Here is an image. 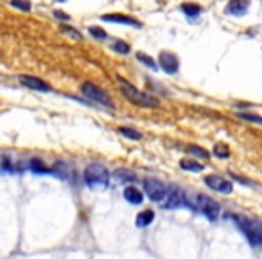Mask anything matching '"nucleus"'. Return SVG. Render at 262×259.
I'll list each match as a JSON object with an SVG mask.
<instances>
[{
    "instance_id": "obj_1",
    "label": "nucleus",
    "mask_w": 262,
    "mask_h": 259,
    "mask_svg": "<svg viewBox=\"0 0 262 259\" xmlns=\"http://www.w3.org/2000/svg\"><path fill=\"white\" fill-rule=\"evenodd\" d=\"M119 83H121L122 95H124L126 99L131 101V103L138 104V106H144V108H156V106H158V101H156L155 97H151V95L140 92L138 88H135L131 83L124 81L122 78H119Z\"/></svg>"
},
{
    "instance_id": "obj_2",
    "label": "nucleus",
    "mask_w": 262,
    "mask_h": 259,
    "mask_svg": "<svg viewBox=\"0 0 262 259\" xmlns=\"http://www.w3.org/2000/svg\"><path fill=\"white\" fill-rule=\"evenodd\" d=\"M85 182L94 189H106L110 182V173L103 164H90L85 169Z\"/></svg>"
},
{
    "instance_id": "obj_3",
    "label": "nucleus",
    "mask_w": 262,
    "mask_h": 259,
    "mask_svg": "<svg viewBox=\"0 0 262 259\" xmlns=\"http://www.w3.org/2000/svg\"><path fill=\"white\" fill-rule=\"evenodd\" d=\"M233 221L241 227L242 234L248 237V241L253 246L262 245V223L257 220H249V218H239V216L232 214Z\"/></svg>"
},
{
    "instance_id": "obj_4",
    "label": "nucleus",
    "mask_w": 262,
    "mask_h": 259,
    "mask_svg": "<svg viewBox=\"0 0 262 259\" xmlns=\"http://www.w3.org/2000/svg\"><path fill=\"white\" fill-rule=\"evenodd\" d=\"M144 191H146V194L153 202L163 203V200H165V196L169 193V187L158 178H146L144 180Z\"/></svg>"
},
{
    "instance_id": "obj_5",
    "label": "nucleus",
    "mask_w": 262,
    "mask_h": 259,
    "mask_svg": "<svg viewBox=\"0 0 262 259\" xmlns=\"http://www.w3.org/2000/svg\"><path fill=\"white\" fill-rule=\"evenodd\" d=\"M81 90H83V95H85L86 99L94 101V103H97V104H103V106H106V108L113 106L110 95H108L103 88H99L97 85H94V83H85Z\"/></svg>"
},
{
    "instance_id": "obj_6",
    "label": "nucleus",
    "mask_w": 262,
    "mask_h": 259,
    "mask_svg": "<svg viewBox=\"0 0 262 259\" xmlns=\"http://www.w3.org/2000/svg\"><path fill=\"white\" fill-rule=\"evenodd\" d=\"M196 207L210 221H215L217 216H219V205H217V202L212 200L210 196H206V194H198L196 196Z\"/></svg>"
},
{
    "instance_id": "obj_7",
    "label": "nucleus",
    "mask_w": 262,
    "mask_h": 259,
    "mask_svg": "<svg viewBox=\"0 0 262 259\" xmlns=\"http://www.w3.org/2000/svg\"><path fill=\"white\" fill-rule=\"evenodd\" d=\"M187 205H189V203H187V196H185L183 191L176 186L169 187V193H167V196H165V200H163L162 207L163 209H180V207H187Z\"/></svg>"
},
{
    "instance_id": "obj_8",
    "label": "nucleus",
    "mask_w": 262,
    "mask_h": 259,
    "mask_svg": "<svg viewBox=\"0 0 262 259\" xmlns=\"http://www.w3.org/2000/svg\"><path fill=\"white\" fill-rule=\"evenodd\" d=\"M205 184L210 187V189L217 191V193H221V194H230L233 191L232 182L224 180V178L219 177V175H208V177H205Z\"/></svg>"
},
{
    "instance_id": "obj_9",
    "label": "nucleus",
    "mask_w": 262,
    "mask_h": 259,
    "mask_svg": "<svg viewBox=\"0 0 262 259\" xmlns=\"http://www.w3.org/2000/svg\"><path fill=\"white\" fill-rule=\"evenodd\" d=\"M158 65L162 67V70H165L167 74H176L178 69H180V61H178V56L174 54V52H169V51L160 52Z\"/></svg>"
},
{
    "instance_id": "obj_10",
    "label": "nucleus",
    "mask_w": 262,
    "mask_h": 259,
    "mask_svg": "<svg viewBox=\"0 0 262 259\" xmlns=\"http://www.w3.org/2000/svg\"><path fill=\"white\" fill-rule=\"evenodd\" d=\"M249 9V0H230L224 8V13L230 17H242L248 13Z\"/></svg>"
},
{
    "instance_id": "obj_11",
    "label": "nucleus",
    "mask_w": 262,
    "mask_h": 259,
    "mask_svg": "<svg viewBox=\"0 0 262 259\" xmlns=\"http://www.w3.org/2000/svg\"><path fill=\"white\" fill-rule=\"evenodd\" d=\"M18 81H20L24 86H27V88H31V90H38V92L51 90V86H49L47 83L42 81V79H38V78H35V76H20Z\"/></svg>"
},
{
    "instance_id": "obj_12",
    "label": "nucleus",
    "mask_w": 262,
    "mask_h": 259,
    "mask_svg": "<svg viewBox=\"0 0 262 259\" xmlns=\"http://www.w3.org/2000/svg\"><path fill=\"white\" fill-rule=\"evenodd\" d=\"M104 22H115V24H126V26H133V27H140V22L135 20V18L128 17V15H104L103 17Z\"/></svg>"
},
{
    "instance_id": "obj_13",
    "label": "nucleus",
    "mask_w": 262,
    "mask_h": 259,
    "mask_svg": "<svg viewBox=\"0 0 262 259\" xmlns=\"http://www.w3.org/2000/svg\"><path fill=\"white\" fill-rule=\"evenodd\" d=\"M124 198L128 200V202L138 205V203H142V200H144V194H142L137 187H126L124 189Z\"/></svg>"
},
{
    "instance_id": "obj_14",
    "label": "nucleus",
    "mask_w": 262,
    "mask_h": 259,
    "mask_svg": "<svg viewBox=\"0 0 262 259\" xmlns=\"http://www.w3.org/2000/svg\"><path fill=\"white\" fill-rule=\"evenodd\" d=\"M155 220V212L151 211V209H146V211H142V212H138V216H137V227H147V225L151 223V221Z\"/></svg>"
},
{
    "instance_id": "obj_15",
    "label": "nucleus",
    "mask_w": 262,
    "mask_h": 259,
    "mask_svg": "<svg viewBox=\"0 0 262 259\" xmlns=\"http://www.w3.org/2000/svg\"><path fill=\"white\" fill-rule=\"evenodd\" d=\"M180 168L181 169H187V171L198 173V171H201V169H203V164H199V162H194V160H181Z\"/></svg>"
},
{
    "instance_id": "obj_16",
    "label": "nucleus",
    "mask_w": 262,
    "mask_h": 259,
    "mask_svg": "<svg viewBox=\"0 0 262 259\" xmlns=\"http://www.w3.org/2000/svg\"><path fill=\"white\" fill-rule=\"evenodd\" d=\"M119 134L124 135L126 139H131V141H140V139H142L140 132H135L133 128H124V126H122V128H119Z\"/></svg>"
},
{
    "instance_id": "obj_17",
    "label": "nucleus",
    "mask_w": 262,
    "mask_h": 259,
    "mask_svg": "<svg viewBox=\"0 0 262 259\" xmlns=\"http://www.w3.org/2000/svg\"><path fill=\"white\" fill-rule=\"evenodd\" d=\"M214 153H215V157L217 159H228L230 157V150H228V146L226 144H223V143H217L214 146Z\"/></svg>"
},
{
    "instance_id": "obj_18",
    "label": "nucleus",
    "mask_w": 262,
    "mask_h": 259,
    "mask_svg": "<svg viewBox=\"0 0 262 259\" xmlns=\"http://www.w3.org/2000/svg\"><path fill=\"white\" fill-rule=\"evenodd\" d=\"M181 9H183V13H187L189 17H198V15H201V8L196 4H183Z\"/></svg>"
},
{
    "instance_id": "obj_19",
    "label": "nucleus",
    "mask_w": 262,
    "mask_h": 259,
    "mask_svg": "<svg viewBox=\"0 0 262 259\" xmlns=\"http://www.w3.org/2000/svg\"><path fill=\"white\" fill-rule=\"evenodd\" d=\"M112 49L115 52H121V54H128L129 52V43L122 42V40H115V42L112 43Z\"/></svg>"
},
{
    "instance_id": "obj_20",
    "label": "nucleus",
    "mask_w": 262,
    "mask_h": 259,
    "mask_svg": "<svg viewBox=\"0 0 262 259\" xmlns=\"http://www.w3.org/2000/svg\"><path fill=\"white\" fill-rule=\"evenodd\" d=\"M29 168L33 169V171L40 173V175H43V173H51L47 168H45V166L42 164V162H40L38 159H33V160H31V162H29Z\"/></svg>"
},
{
    "instance_id": "obj_21",
    "label": "nucleus",
    "mask_w": 262,
    "mask_h": 259,
    "mask_svg": "<svg viewBox=\"0 0 262 259\" xmlns=\"http://www.w3.org/2000/svg\"><path fill=\"white\" fill-rule=\"evenodd\" d=\"M239 119H242V121H249V122H255V124H260L262 126V117L260 115H255V113H239Z\"/></svg>"
},
{
    "instance_id": "obj_22",
    "label": "nucleus",
    "mask_w": 262,
    "mask_h": 259,
    "mask_svg": "<svg viewBox=\"0 0 262 259\" xmlns=\"http://www.w3.org/2000/svg\"><path fill=\"white\" fill-rule=\"evenodd\" d=\"M187 151L192 153V155L199 157V159H208V151L203 150V148H199V146H189L187 148Z\"/></svg>"
},
{
    "instance_id": "obj_23",
    "label": "nucleus",
    "mask_w": 262,
    "mask_h": 259,
    "mask_svg": "<svg viewBox=\"0 0 262 259\" xmlns=\"http://www.w3.org/2000/svg\"><path fill=\"white\" fill-rule=\"evenodd\" d=\"M61 33H63V35H67V36H70V38H74V40H81L83 38L81 33H78V31L74 29V27H61Z\"/></svg>"
},
{
    "instance_id": "obj_24",
    "label": "nucleus",
    "mask_w": 262,
    "mask_h": 259,
    "mask_svg": "<svg viewBox=\"0 0 262 259\" xmlns=\"http://www.w3.org/2000/svg\"><path fill=\"white\" fill-rule=\"evenodd\" d=\"M137 58L142 61V63H146L147 67H151V69H156V63L153 60H151V56H147V54H144V52H137Z\"/></svg>"
},
{
    "instance_id": "obj_25",
    "label": "nucleus",
    "mask_w": 262,
    "mask_h": 259,
    "mask_svg": "<svg viewBox=\"0 0 262 259\" xmlns=\"http://www.w3.org/2000/svg\"><path fill=\"white\" fill-rule=\"evenodd\" d=\"M11 6L22 9V11H29V9H31V2H29V0H11Z\"/></svg>"
},
{
    "instance_id": "obj_26",
    "label": "nucleus",
    "mask_w": 262,
    "mask_h": 259,
    "mask_svg": "<svg viewBox=\"0 0 262 259\" xmlns=\"http://www.w3.org/2000/svg\"><path fill=\"white\" fill-rule=\"evenodd\" d=\"M88 31H90V35L94 36V38H97V40H104V38H106V33H104V31L101 29V27H95V26H92Z\"/></svg>"
},
{
    "instance_id": "obj_27",
    "label": "nucleus",
    "mask_w": 262,
    "mask_h": 259,
    "mask_svg": "<svg viewBox=\"0 0 262 259\" xmlns=\"http://www.w3.org/2000/svg\"><path fill=\"white\" fill-rule=\"evenodd\" d=\"M117 177L121 178V180H135V175L131 171H124V169H119V171L115 173Z\"/></svg>"
},
{
    "instance_id": "obj_28",
    "label": "nucleus",
    "mask_w": 262,
    "mask_h": 259,
    "mask_svg": "<svg viewBox=\"0 0 262 259\" xmlns=\"http://www.w3.org/2000/svg\"><path fill=\"white\" fill-rule=\"evenodd\" d=\"M54 17L60 18V20H69V17H67L63 11H54Z\"/></svg>"
}]
</instances>
